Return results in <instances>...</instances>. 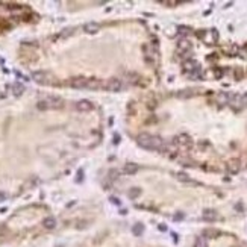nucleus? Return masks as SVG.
<instances>
[{"label": "nucleus", "instance_id": "9", "mask_svg": "<svg viewBox=\"0 0 247 247\" xmlns=\"http://www.w3.org/2000/svg\"><path fill=\"white\" fill-rule=\"evenodd\" d=\"M103 86V82H100L99 79H94V77H89L88 80V89H100Z\"/></svg>", "mask_w": 247, "mask_h": 247}, {"label": "nucleus", "instance_id": "6", "mask_svg": "<svg viewBox=\"0 0 247 247\" xmlns=\"http://www.w3.org/2000/svg\"><path fill=\"white\" fill-rule=\"evenodd\" d=\"M239 168H241V164H239V161H238V159H232V161H229V162H227V171H229L230 174L238 173V171H239Z\"/></svg>", "mask_w": 247, "mask_h": 247}, {"label": "nucleus", "instance_id": "12", "mask_svg": "<svg viewBox=\"0 0 247 247\" xmlns=\"http://www.w3.org/2000/svg\"><path fill=\"white\" fill-rule=\"evenodd\" d=\"M77 109H79V111H83V112L91 111V109H93V103H91L89 100H80V102L77 103Z\"/></svg>", "mask_w": 247, "mask_h": 247}, {"label": "nucleus", "instance_id": "23", "mask_svg": "<svg viewBox=\"0 0 247 247\" xmlns=\"http://www.w3.org/2000/svg\"><path fill=\"white\" fill-rule=\"evenodd\" d=\"M141 230H143V227H141V226H135V227H134V232H135V233H140Z\"/></svg>", "mask_w": 247, "mask_h": 247}, {"label": "nucleus", "instance_id": "13", "mask_svg": "<svg viewBox=\"0 0 247 247\" xmlns=\"http://www.w3.org/2000/svg\"><path fill=\"white\" fill-rule=\"evenodd\" d=\"M138 170H140L138 164H134V162H131V164H126V167H125V171H126L128 174H135Z\"/></svg>", "mask_w": 247, "mask_h": 247}, {"label": "nucleus", "instance_id": "24", "mask_svg": "<svg viewBox=\"0 0 247 247\" xmlns=\"http://www.w3.org/2000/svg\"><path fill=\"white\" fill-rule=\"evenodd\" d=\"M118 141H120V137H118V135H115V137H114V143H115V144H117V143H118Z\"/></svg>", "mask_w": 247, "mask_h": 247}, {"label": "nucleus", "instance_id": "22", "mask_svg": "<svg viewBox=\"0 0 247 247\" xmlns=\"http://www.w3.org/2000/svg\"><path fill=\"white\" fill-rule=\"evenodd\" d=\"M53 224H55L53 220H47V221H46V226H47V227H53Z\"/></svg>", "mask_w": 247, "mask_h": 247}, {"label": "nucleus", "instance_id": "16", "mask_svg": "<svg viewBox=\"0 0 247 247\" xmlns=\"http://www.w3.org/2000/svg\"><path fill=\"white\" fill-rule=\"evenodd\" d=\"M177 31H179V34H180L182 37H187V35L191 32V29H190V28H185V26H180Z\"/></svg>", "mask_w": 247, "mask_h": 247}, {"label": "nucleus", "instance_id": "3", "mask_svg": "<svg viewBox=\"0 0 247 247\" xmlns=\"http://www.w3.org/2000/svg\"><path fill=\"white\" fill-rule=\"evenodd\" d=\"M88 80L89 77H73L70 80V85L76 89H88Z\"/></svg>", "mask_w": 247, "mask_h": 247}, {"label": "nucleus", "instance_id": "15", "mask_svg": "<svg viewBox=\"0 0 247 247\" xmlns=\"http://www.w3.org/2000/svg\"><path fill=\"white\" fill-rule=\"evenodd\" d=\"M176 177H177L179 180H182V182H193V180L190 179V176L185 174V173H176Z\"/></svg>", "mask_w": 247, "mask_h": 247}, {"label": "nucleus", "instance_id": "20", "mask_svg": "<svg viewBox=\"0 0 247 247\" xmlns=\"http://www.w3.org/2000/svg\"><path fill=\"white\" fill-rule=\"evenodd\" d=\"M205 218H208V220H212V218H215V214H214V211H206V212H205Z\"/></svg>", "mask_w": 247, "mask_h": 247}, {"label": "nucleus", "instance_id": "10", "mask_svg": "<svg viewBox=\"0 0 247 247\" xmlns=\"http://www.w3.org/2000/svg\"><path fill=\"white\" fill-rule=\"evenodd\" d=\"M99 29H100V26H99L97 23H93V21H89V23H86V24L83 26V31H85L86 34H96Z\"/></svg>", "mask_w": 247, "mask_h": 247}, {"label": "nucleus", "instance_id": "18", "mask_svg": "<svg viewBox=\"0 0 247 247\" xmlns=\"http://www.w3.org/2000/svg\"><path fill=\"white\" fill-rule=\"evenodd\" d=\"M214 76H215V79H221L223 77V70L221 68H215L214 70Z\"/></svg>", "mask_w": 247, "mask_h": 247}, {"label": "nucleus", "instance_id": "17", "mask_svg": "<svg viewBox=\"0 0 247 247\" xmlns=\"http://www.w3.org/2000/svg\"><path fill=\"white\" fill-rule=\"evenodd\" d=\"M141 191H140V188H132L131 191H129V197H132V199H135L138 194H140Z\"/></svg>", "mask_w": 247, "mask_h": 247}, {"label": "nucleus", "instance_id": "11", "mask_svg": "<svg viewBox=\"0 0 247 247\" xmlns=\"http://www.w3.org/2000/svg\"><path fill=\"white\" fill-rule=\"evenodd\" d=\"M194 96H197L196 89H182V91L177 93V97H180V99H190V97H194Z\"/></svg>", "mask_w": 247, "mask_h": 247}, {"label": "nucleus", "instance_id": "14", "mask_svg": "<svg viewBox=\"0 0 247 247\" xmlns=\"http://www.w3.org/2000/svg\"><path fill=\"white\" fill-rule=\"evenodd\" d=\"M244 77V70L241 67H235L233 68V79L235 80H241Z\"/></svg>", "mask_w": 247, "mask_h": 247}, {"label": "nucleus", "instance_id": "19", "mask_svg": "<svg viewBox=\"0 0 247 247\" xmlns=\"http://www.w3.org/2000/svg\"><path fill=\"white\" fill-rule=\"evenodd\" d=\"M241 108H247V93L241 96Z\"/></svg>", "mask_w": 247, "mask_h": 247}, {"label": "nucleus", "instance_id": "8", "mask_svg": "<svg viewBox=\"0 0 247 247\" xmlns=\"http://www.w3.org/2000/svg\"><path fill=\"white\" fill-rule=\"evenodd\" d=\"M190 49H191V43H190L188 40L184 38V40H180V41L177 43V52H179V53H180V52H182V53H187Z\"/></svg>", "mask_w": 247, "mask_h": 247}, {"label": "nucleus", "instance_id": "5", "mask_svg": "<svg viewBox=\"0 0 247 247\" xmlns=\"http://www.w3.org/2000/svg\"><path fill=\"white\" fill-rule=\"evenodd\" d=\"M182 67H184V73H185V74H190V73H193L199 65H197V62H196L194 59H187V61L184 62Z\"/></svg>", "mask_w": 247, "mask_h": 247}, {"label": "nucleus", "instance_id": "21", "mask_svg": "<svg viewBox=\"0 0 247 247\" xmlns=\"http://www.w3.org/2000/svg\"><path fill=\"white\" fill-rule=\"evenodd\" d=\"M196 247H206L205 239H203V238H199V239H197V242H196Z\"/></svg>", "mask_w": 247, "mask_h": 247}, {"label": "nucleus", "instance_id": "2", "mask_svg": "<svg viewBox=\"0 0 247 247\" xmlns=\"http://www.w3.org/2000/svg\"><path fill=\"white\" fill-rule=\"evenodd\" d=\"M105 91H109V93H117V91H120L121 89V82H120V79H117V77H111V79H108L106 82H103V86H102Z\"/></svg>", "mask_w": 247, "mask_h": 247}, {"label": "nucleus", "instance_id": "7", "mask_svg": "<svg viewBox=\"0 0 247 247\" xmlns=\"http://www.w3.org/2000/svg\"><path fill=\"white\" fill-rule=\"evenodd\" d=\"M230 97H232V94H229V93H226V91H221V93L217 94V102H218L220 105H229Z\"/></svg>", "mask_w": 247, "mask_h": 247}, {"label": "nucleus", "instance_id": "1", "mask_svg": "<svg viewBox=\"0 0 247 247\" xmlns=\"http://www.w3.org/2000/svg\"><path fill=\"white\" fill-rule=\"evenodd\" d=\"M138 144L143 147V149H147V150H159L162 152L164 146H165V141L161 138V137H156V135H152V134H140L138 135Z\"/></svg>", "mask_w": 247, "mask_h": 247}, {"label": "nucleus", "instance_id": "4", "mask_svg": "<svg viewBox=\"0 0 247 247\" xmlns=\"http://www.w3.org/2000/svg\"><path fill=\"white\" fill-rule=\"evenodd\" d=\"M174 144L177 147H182V149H190L193 146V141H191V138L188 135L182 134V135H179V137L174 138Z\"/></svg>", "mask_w": 247, "mask_h": 247}]
</instances>
